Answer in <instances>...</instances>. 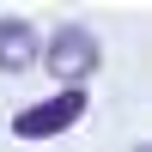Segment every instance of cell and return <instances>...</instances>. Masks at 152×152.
Segmentation results:
<instances>
[{"label":"cell","instance_id":"1","mask_svg":"<svg viewBox=\"0 0 152 152\" xmlns=\"http://www.w3.org/2000/svg\"><path fill=\"white\" fill-rule=\"evenodd\" d=\"M43 67H49V79H61V85H85L97 67H104V43H97V31H85V24H61V31L43 43Z\"/></svg>","mask_w":152,"mask_h":152},{"label":"cell","instance_id":"2","mask_svg":"<svg viewBox=\"0 0 152 152\" xmlns=\"http://www.w3.org/2000/svg\"><path fill=\"white\" fill-rule=\"evenodd\" d=\"M79 116H85V85H67V91L49 97V104L18 110V116H12V134H18V140H55V134H67Z\"/></svg>","mask_w":152,"mask_h":152},{"label":"cell","instance_id":"3","mask_svg":"<svg viewBox=\"0 0 152 152\" xmlns=\"http://www.w3.org/2000/svg\"><path fill=\"white\" fill-rule=\"evenodd\" d=\"M43 67V37L24 18H0V73H31Z\"/></svg>","mask_w":152,"mask_h":152},{"label":"cell","instance_id":"4","mask_svg":"<svg viewBox=\"0 0 152 152\" xmlns=\"http://www.w3.org/2000/svg\"><path fill=\"white\" fill-rule=\"evenodd\" d=\"M128 152H152V146H128Z\"/></svg>","mask_w":152,"mask_h":152}]
</instances>
